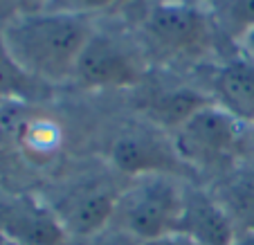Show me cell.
Listing matches in <instances>:
<instances>
[{
  "label": "cell",
  "mask_w": 254,
  "mask_h": 245,
  "mask_svg": "<svg viewBox=\"0 0 254 245\" xmlns=\"http://www.w3.org/2000/svg\"><path fill=\"white\" fill-rule=\"evenodd\" d=\"M207 101H211L209 92L196 90L191 86H155L144 92L139 113L144 122L158 126L164 133H171Z\"/></svg>",
  "instance_id": "cell-12"
},
{
  "label": "cell",
  "mask_w": 254,
  "mask_h": 245,
  "mask_svg": "<svg viewBox=\"0 0 254 245\" xmlns=\"http://www.w3.org/2000/svg\"><path fill=\"white\" fill-rule=\"evenodd\" d=\"M0 232L20 245L70 243L48 202L29 196H16L0 207Z\"/></svg>",
  "instance_id": "cell-9"
},
{
  "label": "cell",
  "mask_w": 254,
  "mask_h": 245,
  "mask_svg": "<svg viewBox=\"0 0 254 245\" xmlns=\"http://www.w3.org/2000/svg\"><path fill=\"white\" fill-rule=\"evenodd\" d=\"M209 97L241 124L254 128V65L236 54L216 63L209 77Z\"/></svg>",
  "instance_id": "cell-10"
},
{
  "label": "cell",
  "mask_w": 254,
  "mask_h": 245,
  "mask_svg": "<svg viewBox=\"0 0 254 245\" xmlns=\"http://www.w3.org/2000/svg\"><path fill=\"white\" fill-rule=\"evenodd\" d=\"M232 245H254V232H241V234H236Z\"/></svg>",
  "instance_id": "cell-20"
},
{
  "label": "cell",
  "mask_w": 254,
  "mask_h": 245,
  "mask_svg": "<svg viewBox=\"0 0 254 245\" xmlns=\"http://www.w3.org/2000/svg\"><path fill=\"white\" fill-rule=\"evenodd\" d=\"M54 88L36 81L32 74H27L20 67V63L9 52L0 27V101H14V104H41L50 99Z\"/></svg>",
  "instance_id": "cell-14"
},
{
  "label": "cell",
  "mask_w": 254,
  "mask_h": 245,
  "mask_svg": "<svg viewBox=\"0 0 254 245\" xmlns=\"http://www.w3.org/2000/svg\"><path fill=\"white\" fill-rule=\"evenodd\" d=\"M205 7L221 36H227L232 43L254 27V0H205Z\"/></svg>",
  "instance_id": "cell-15"
},
{
  "label": "cell",
  "mask_w": 254,
  "mask_h": 245,
  "mask_svg": "<svg viewBox=\"0 0 254 245\" xmlns=\"http://www.w3.org/2000/svg\"><path fill=\"white\" fill-rule=\"evenodd\" d=\"M106 164L113 173L126 180L158 176V173L180 176V178L187 176V169L183 167L173 151L169 133L160 130L149 122L130 124L113 135Z\"/></svg>",
  "instance_id": "cell-7"
},
{
  "label": "cell",
  "mask_w": 254,
  "mask_h": 245,
  "mask_svg": "<svg viewBox=\"0 0 254 245\" xmlns=\"http://www.w3.org/2000/svg\"><path fill=\"white\" fill-rule=\"evenodd\" d=\"M124 0H52L45 9L63 11V14L72 16H83V18H95L97 14L113 9V7L122 5Z\"/></svg>",
  "instance_id": "cell-17"
},
{
  "label": "cell",
  "mask_w": 254,
  "mask_h": 245,
  "mask_svg": "<svg viewBox=\"0 0 254 245\" xmlns=\"http://www.w3.org/2000/svg\"><path fill=\"white\" fill-rule=\"evenodd\" d=\"M63 146H65V130L61 122L45 113H29L20 130L16 153L32 167H48L63 153Z\"/></svg>",
  "instance_id": "cell-13"
},
{
  "label": "cell",
  "mask_w": 254,
  "mask_h": 245,
  "mask_svg": "<svg viewBox=\"0 0 254 245\" xmlns=\"http://www.w3.org/2000/svg\"><path fill=\"white\" fill-rule=\"evenodd\" d=\"M139 41L151 63L185 65L207 61L221 36L205 2L158 0L139 23Z\"/></svg>",
  "instance_id": "cell-2"
},
{
  "label": "cell",
  "mask_w": 254,
  "mask_h": 245,
  "mask_svg": "<svg viewBox=\"0 0 254 245\" xmlns=\"http://www.w3.org/2000/svg\"><path fill=\"white\" fill-rule=\"evenodd\" d=\"M207 189L227 214L236 234L254 232V164L250 160L207 183Z\"/></svg>",
  "instance_id": "cell-11"
},
{
  "label": "cell",
  "mask_w": 254,
  "mask_h": 245,
  "mask_svg": "<svg viewBox=\"0 0 254 245\" xmlns=\"http://www.w3.org/2000/svg\"><path fill=\"white\" fill-rule=\"evenodd\" d=\"M169 137L187 173L207 183L248 160L250 128L216 101L193 111Z\"/></svg>",
  "instance_id": "cell-3"
},
{
  "label": "cell",
  "mask_w": 254,
  "mask_h": 245,
  "mask_svg": "<svg viewBox=\"0 0 254 245\" xmlns=\"http://www.w3.org/2000/svg\"><path fill=\"white\" fill-rule=\"evenodd\" d=\"M248 160L254 164V128H250V144H248Z\"/></svg>",
  "instance_id": "cell-21"
},
{
  "label": "cell",
  "mask_w": 254,
  "mask_h": 245,
  "mask_svg": "<svg viewBox=\"0 0 254 245\" xmlns=\"http://www.w3.org/2000/svg\"><path fill=\"white\" fill-rule=\"evenodd\" d=\"M122 187L111 176H81L54 193L50 209L70 241H92L113 225Z\"/></svg>",
  "instance_id": "cell-6"
},
{
  "label": "cell",
  "mask_w": 254,
  "mask_h": 245,
  "mask_svg": "<svg viewBox=\"0 0 254 245\" xmlns=\"http://www.w3.org/2000/svg\"><path fill=\"white\" fill-rule=\"evenodd\" d=\"M11 7H14V14H20V11H34V9H45V7L52 2V0H7Z\"/></svg>",
  "instance_id": "cell-19"
},
{
  "label": "cell",
  "mask_w": 254,
  "mask_h": 245,
  "mask_svg": "<svg viewBox=\"0 0 254 245\" xmlns=\"http://www.w3.org/2000/svg\"><path fill=\"white\" fill-rule=\"evenodd\" d=\"M176 236L193 245H232L236 239V230L207 184L202 187L187 180Z\"/></svg>",
  "instance_id": "cell-8"
},
{
  "label": "cell",
  "mask_w": 254,
  "mask_h": 245,
  "mask_svg": "<svg viewBox=\"0 0 254 245\" xmlns=\"http://www.w3.org/2000/svg\"><path fill=\"white\" fill-rule=\"evenodd\" d=\"M149 72L151 59L139 36L97 25L79 54L72 83L90 92L130 90L142 86Z\"/></svg>",
  "instance_id": "cell-5"
},
{
  "label": "cell",
  "mask_w": 254,
  "mask_h": 245,
  "mask_svg": "<svg viewBox=\"0 0 254 245\" xmlns=\"http://www.w3.org/2000/svg\"><path fill=\"white\" fill-rule=\"evenodd\" d=\"M29 113H32V106L27 104L0 101V155L16 153L20 130Z\"/></svg>",
  "instance_id": "cell-16"
},
{
  "label": "cell",
  "mask_w": 254,
  "mask_h": 245,
  "mask_svg": "<svg viewBox=\"0 0 254 245\" xmlns=\"http://www.w3.org/2000/svg\"><path fill=\"white\" fill-rule=\"evenodd\" d=\"M234 45H236V54L254 65V27H250Z\"/></svg>",
  "instance_id": "cell-18"
},
{
  "label": "cell",
  "mask_w": 254,
  "mask_h": 245,
  "mask_svg": "<svg viewBox=\"0 0 254 245\" xmlns=\"http://www.w3.org/2000/svg\"><path fill=\"white\" fill-rule=\"evenodd\" d=\"M92 241H95V239H92ZM92 241H81V243H83V245H92ZM67 245H72V241H70Z\"/></svg>",
  "instance_id": "cell-23"
},
{
  "label": "cell",
  "mask_w": 254,
  "mask_h": 245,
  "mask_svg": "<svg viewBox=\"0 0 254 245\" xmlns=\"http://www.w3.org/2000/svg\"><path fill=\"white\" fill-rule=\"evenodd\" d=\"M2 36L27 74L54 88L72 83L86 41L95 32V20L54 9H34L0 23Z\"/></svg>",
  "instance_id": "cell-1"
},
{
  "label": "cell",
  "mask_w": 254,
  "mask_h": 245,
  "mask_svg": "<svg viewBox=\"0 0 254 245\" xmlns=\"http://www.w3.org/2000/svg\"><path fill=\"white\" fill-rule=\"evenodd\" d=\"M187 178L180 176H142L126 180L117 200L113 225L128 239L153 245L176 236L183 212Z\"/></svg>",
  "instance_id": "cell-4"
},
{
  "label": "cell",
  "mask_w": 254,
  "mask_h": 245,
  "mask_svg": "<svg viewBox=\"0 0 254 245\" xmlns=\"http://www.w3.org/2000/svg\"><path fill=\"white\" fill-rule=\"evenodd\" d=\"M0 245H20V243H16L14 239H9V236H5L0 232Z\"/></svg>",
  "instance_id": "cell-22"
}]
</instances>
